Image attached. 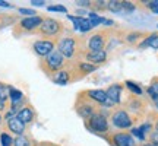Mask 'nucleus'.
Here are the masks:
<instances>
[{
    "mask_svg": "<svg viewBox=\"0 0 158 146\" xmlns=\"http://www.w3.org/2000/svg\"><path fill=\"white\" fill-rule=\"evenodd\" d=\"M85 126L86 129L92 132V133H97V135L106 136L110 133V123H108V118L107 116L101 111H97L94 116H91L88 120H85Z\"/></svg>",
    "mask_w": 158,
    "mask_h": 146,
    "instance_id": "nucleus-1",
    "label": "nucleus"
},
{
    "mask_svg": "<svg viewBox=\"0 0 158 146\" xmlns=\"http://www.w3.org/2000/svg\"><path fill=\"white\" fill-rule=\"evenodd\" d=\"M110 123L116 129H132L133 127V118L129 112L123 108H117L110 116Z\"/></svg>",
    "mask_w": 158,
    "mask_h": 146,
    "instance_id": "nucleus-2",
    "label": "nucleus"
},
{
    "mask_svg": "<svg viewBox=\"0 0 158 146\" xmlns=\"http://www.w3.org/2000/svg\"><path fill=\"white\" fill-rule=\"evenodd\" d=\"M64 64H66L64 57H63L57 50H54L53 53H50L47 57H44V60H43V63H41V66H43V69L45 70V73L59 72V70H62L63 69Z\"/></svg>",
    "mask_w": 158,
    "mask_h": 146,
    "instance_id": "nucleus-3",
    "label": "nucleus"
},
{
    "mask_svg": "<svg viewBox=\"0 0 158 146\" xmlns=\"http://www.w3.org/2000/svg\"><path fill=\"white\" fill-rule=\"evenodd\" d=\"M38 31L47 37H56L63 32V25L60 21H57L54 18H43V22L40 25Z\"/></svg>",
    "mask_w": 158,
    "mask_h": 146,
    "instance_id": "nucleus-4",
    "label": "nucleus"
},
{
    "mask_svg": "<svg viewBox=\"0 0 158 146\" xmlns=\"http://www.w3.org/2000/svg\"><path fill=\"white\" fill-rule=\"evenodd\" d=\"M76 45H78V39L73 37H63L59 39L56 45V50L62 54L64 59H72L76 54Z\"/></svg>",
    "mask_w": 158,
    "mask_h": 146,
    "instance_id": "nucleus-5",
    "label": "nucleus"
},
{
    "mask_svg": "<svg viewBox=\"0 0 158 146\" xmlns=\"http://www.w3.org/2000/svg\"><path fill=\"white\" fill-rule=\"evenodd\" d=\"M76 112H78L84 120H88L91 116H94V114L97 112L95 104H94L92 101H89L82 92L79 94L78 99H76Z\"/></svg>",
    "mask_w": 158,
    "mask_h": 146,
    "instance_id": "nucleus-6",
    "label": "nucleus"
},
{
    "mask_svg": "<svg viewBox=\"0 0 158 146\" xmlns=\"http://www.w3.org/2000/svg\"><path fill=\"white\" fill-rule=\"evenodd\" d=\"M108 35V31L104 29V31H98L95 34H92L86 41V50L88 51H101L106 48L107 45V41L110 37Z\"/></svg>",
    "mask_w": 158,
    "mask_h": 146,
    "instance_id": "nucleus-7",
    "label": "nucleus"
},
{
    "mask_svg": "<svg viewBox=\"0 0 158 146\" xmlns=\"http://www.w3.org/2000/svg\"><path fill=\"white\" fill-rule=\"evenodd\" d=\"M106 139L110 142L111 146H135V140L130 133L124 132H116V133H108Z\"/></svg>",
    "mask_w": 158,
    "mask_h": 146,
    "instance_id": "nucleus-8",
    "label": "nucleus"
},
{
    "mask_svg": "<svg viewBox=\"0 0 158 146\" xmlns=\"http://www.w3.org/2000/svg\"><path fill=\"white\" fill-rule=\"evenodd\" d=\"M32 48H34L35 54H38L40 57H47L50 53L56 50V44L51 39H38L34 43Z\"/></svg>",
    "mask_w": 158,
    "mask_h": 146,
    "instance_id": "nucleus-9",
    "label": "nucleus"
},
{
    "mask_svg": "<svg viewBox=\"0 0 158 146\" xmlns=\"http://www.w3.org/2000/svg\"><path fill=\"white\" fill-rule=\"evenodd\" d=\"M85 62L86 63H91L94 66H100L102 63L107 62V51L106 50H101V51H85Z\"/></svg>",
    "mask_w": 158,
    "mask_h": 146,
    "instance_id": "nucleus-10",
    "label": "nucleus"
},
{
    "mask_svg": "<svg viewBox=\"0 0 158 146\" xmlns=\"http://www.w3.org/2000/svg\"><path fill=\"white\" fill-rule=\"evenodd\" d=\"M43 22V18L38 16V15H35V16H28V18H23L21 22L18 23V26L19 29H22V31H34V29H38L40 25Z\"/></svg>",
    "mask_w": 158,
    "mask_h": 146,
    "instance_id": "nucleus-11",
    "label": "nucleus"
},
{
    "mask_svg": "<svg viewBox=\"0 0 158 146\" xmlns=\"http://www.w3.org/2000/svg\"><path fill=\"white\" fill-rule=\"evenodd\" d=\"M84 94L89 101H92L94 104H100L102 105L104 102L107 101V94L104 89H88V91H82Z\"/></svg>",
    "mask_w": 158,
    "mask_h": 146,
    "instance_id": "nucleus-12",
    "label": "nucleus"
},
{
    "mask_svg": "<svg viewBox=\"0 0 158 146\" xmlns=\"http://www.w3.org/2000/svg\"><path fill=\"white\" fill-rule=\"evenodd\" d=\"M122 91H123V86L120 83H113L110 85L107 89H106V94H107V98L113 102L114 105H117L122 102Z\"/></svg>",
    "mask_w": 158,
    "mask_h": 146,
    "instance_id": "nucleus-13",
    "label": "nucleus"
},
{
    "mask_svg": "<svg viewBox=\"0 0 158 146\" xmlns=\"http://www.w3.org/2000/svg\"><path fill=\"white\" fill-rule=\"evenodd\" d=\"M69 19L73 22L75 28L81 31V32H88L91 29L94 28V25L89 22V19L88 18H84V16H72V15H69Z\"/></svg>",
    "mask_w": 158,
    "mask_h": 146,
    "instance_id": "nucleus-14",
    "label": "nucleus"
},
{
    "mask_svg": "<svg viewBox=\"0 0 158 146\" xmlns=\"http://www.w3.org/2000/svg\"><path fill=\"white\" fill-rule=\"evenodd\" d=\"M51 79H53V82L57 85H68L70 80H73L75 76L72 75V70L62 69V70H59V72L54 73V75L51 76Z\"/></svg>",
    "mask_w": 158,
    "mask_h": 146,
    "instance_id": "nucleus-15",
    "label": "nucleus"
},
{
    "mask_svg": "<svg viewBox=\"0 0 158 146\" xmlns=\"http://www.w3.org/2000/svg\"><path fill=\"white\" fill-rule=\"evenodd\" d=\"M7 127H9V130H10L12 133H15L16 136H22L25 133V124L16 116L12 117L10 120H7Z\"/></svg>",
    "mask_w": 158,
    "mask_h": 146,
    "instance_id": "nucleus-16",
    "label": "nucleus"
},
{
    "mask_svg": "<svg viewBox=\"0 0 158 146\" xmlns=\"http://www.w3.org/2000/svg\"><path fill=\"white\" fill-rule=\"evenodd\" d=\"M16 117L19 118L23 124H29L35 118V111L31 107H23V108H21V110L18 111Z\"/></svg>",
    "mask_w": 158,
    "mask_h": 146,
    "instance_id": "nucleus-17",
    "label": "nucleus"
},
{
    "mask_svg": "<svg viewBox=\"0 0 158 146\" xmlns=\"http://www.w3.org/2000/svg\"><path fill=\"white\" fill-rule=\"evenodd\" d=\"M147 47L152 48V50H158V32L149 34L148 37H145V39L139 44V48H141V50L147 48Z\"/></svg>",
    "mask_w": 158,
    "mask_h": 146,
    "instance_id": "nucleus-18",
    "label": "nucleus"
},
{
    "mask_svg": "<svg viewBox=\"0 0 158 146\" xmlns=\"http://www.w3.org/2000/svg\"><path fill=\"white\" fill-rule=\"evenodd\" d=\"M75 66H76V72H79V78L86 76V75H89V73L95 72L97 67H98V66H94V64L86 63V62H79V63H76Z\"/></svg>",
    "mask_w": 158,
    "mask_h": 146,
    "instance_id": "nucleus-19",
    "label": "nucleus"
},
{
    "mask_svg": "<svg viewBox=\"0 0 158 146\" xmlns=\"http://www.w3.org/2000/svg\"><path fill=\"white\" fill-rule=\"evenodd\" d=\"M106 9L110 12H113V13H122V12H123V7H122V2H120V0H110V2H107Z\"/></svg>",
    "mask_w": 158,
    "mask_h": 146,
    "instance_id": "nucleus-20",
    "label": "nucleus"
},
{
    "mask_svg": "<svg viewBox=\"0 0 158 146\" xmlns=\"http://www.w3.org/2000/svg\"><path fill=\"white\" fill-rule=\"evenodd\" d=\"M147 92H148V95H149V98H151V99L158 98V78H154L152 79L151 85L147 88Z\"/></svg>",
    "mask_w": 158,
    "mask_h": 146,
    "instance_id": "nucleus-21",
    "label": "nucleus"
},
{
    "mask_svg": "<svg viewBox=\"0 0 158 146\" xmlns=\"http://www.w3.org/2000/svg\"><path fill=\"white\" fill-rule=\"evenodd\" d=\"M13 146H32V142L29 139L28 136H16L15 139H13Z\"/></svg>",
    "mask_w": 158,
    "mask_h": 146,
    "instance_id": "nucleus-22",
    "label": "nucleus"
},
{
    "mask_svg": "<svg viewBox=\"0 0 158 146\" xmlns=\"http://www.w3.org/2000/svg\"><path fill=\"white\" fill-rule=\"evenodd\" d=\"M124 83H126V88H127V89H129L130 92H132V94H133L135 96L142 95V88H141V86H139L138 83L132 82V80H126Z\"/></svg>",
    "mask_w": 158,
    "mask_h": 146,
    "instance_id": "nucleus-23",
    "label": "nucleus"
},
{
    "mask_svg": "<svg viewBox=\"0 0 158 146\" xmlns=\"http://www.w3.org/2000/svg\"><path fill=\"white\" fill-rule=\"evenodd\" d=\"M141 37H142L141 32H129V34L124 37V41L127 44H135V43H138L141 39Z\"/></svg>",
    "mask_w": 158,
    "mask_h": 146,
    "instance_id": "nucleus-24",
    "label": "nucleus"
},
{
    "mask_svg": "<svg viewBox=\"0 0 158 146\" xmlns=\"http://www.w3.org/2000/svg\"><path fill=\"white\" fill-rule=\"evenodd\" d=\"M0 145L2 146H12L13 145L12 136L7 135V133H2V135H0Z\"/></svg>",
    "mask_w": 158,
    "mask_h": 146,
    "instance_id": "nucleus-25",
    "label": "nucleus"
},
{
    "mask_svg": "<svg viewBox=\"0 0 158 146\" xmlns=\"http://www.w3.org/2000/svg\"><path fill=\"white\" fill-rule=\"evenodd\" d=\"M122 7L124 13H133L136 10V5H133L132 2H122Z\"/></svg>",
    "mask_w": 158,
    "mask_h": 146,
    "instance_id": "nucleus-26",
    "label": "nucleus"
},
{
    "mask_svg": "<svg viewBox=\"0 0 158 146\" xmlns=\"http://www.w3.org/2000/svg\"><path fill=\"white\" fill-rule=\"evenodd\" d=\"M130 135L135 136L136 139H139L141 142H145V139H147V136H145L141 130H139V127H132V130H130Z\"/></svg>",
    "mask_w": 158,
    "mask_h": 146,
    "instance_id": "nucleus-27",
    "label": "nucleus"
},
{
    "mask_svg": "<svg viewBox=\"0 0 158 146\" xmlns=\"http://www.w3.org/2000/svg\"><path fill=\"white\" fill-rule=\"evenodd\" d=\"M143 5L147 6V7L152 12V13L158 15V0H152V2H143Z\"/></svg>",
    "mask_w": 158,
    "mask_h": 146,
    "instance_id": "nucleus-28",
    "label": "nucleus"
},
{
    "mask_svg": "<svg viewBox=\"0 0 158 146\" xmlns=\"http://www.w3.org/2000/svg\"><path fill=\"white\" fill-rule=\"evenodd\" d=\"M9 98V86H6L5 83H0V99L6 101Z\"/></svg>",
    "mask_w": 158,
    "mask_h": 146,
    "instance_id": "nucleus-29",
    "label": "nucleus"
},
{
    "mask_svg": "<svg viewBox=\"0 0 158 146\" xmlns=\"http://www.w3.org/2000/svg\"><path fill=\"white\" fill-rule=\"evenodd\" d=\"M107 6V2H91V7L97 10H104Z\"/></svg>",
    "mask_w": 158,
    "mask_h": 146,
    "instance_id": "nucleus-30",
    "label": "nucleus"
},
{
    "mask_svg": "<svg viewBox=\"0 0 158 146\" xmlns=\"http://www.w3.org/2000/svg\"><path fill=\"white\" fill-rule=\"evenodd\" d=\"M48 10L50 12H62V13H68V9L62 5H51L48 6Z\"/></svg>",
    "mask_w": 158,
    "mask_h": 146,
    "instance_id": "nucleus-31",
    "label": "nucleus"
},
{
    "mask_svg": "<svg viewBox=\"0 0 158 146\" xmlns=\"http://www.w3.org/2000/svg\"><path fill=\"white\" fill-rule=\"evenodd\" d=\"M19 13L27 15V18L28 16H35V10H32V9H27V7H19Z\"/></svg>",
    "mask_w": 158,
    "mask_h": 146,
    "instance_id": "nucleus-32",
    "label": "nucleus"
},
{
    "mask_svg": "<svg viewBox=\"0 0 158 146\" xmlns=\"http://www.w3.org/2000/svg\"><path fill=\"white\" fill-rule=\"evenodd\" d=\"M139 130H141L143 135H147L148 132H151L152 130V124L151 123H145V124H142V126H139Z\"/></svg>",
    "mask_w": 158,
    "mask_h": 146,
    "instance_id": "nucleus-33",
    "label": "nucleus"
},
{
    "mask_svg": "<svg viewBox=\"0 0 158 146\" xmlns=\"http://www.w3.org/2000/svg\"><path fill=\"white\" fill-rule=\"evenodd\" d=\"M149 143H152V145H155V146H158V132H151V136H149Z\"/></svg>",
    "mask_w": 158,
    "mask_h": 146,
    "instance_id": "nucleus-34",
    "label": "nucleus"
},
{
    "mask_svg": "<svg viewBox=\"0 0 158 146\" xmlns=\"http://www.w3.org/2000/svg\"><path fill=\"white\" fill-rule=\"evenodd\" d=\"M78 6H81V7H91V2H88V0H81V2H78Z\"/></svg>",
    "mask_w": 158,
    "mask_h": 146,
    "instance_id": "nucleus-35",
    "label": "nucleus"
},
{
    "mask_svg": "<svg viewBox=\"0 0 158 146\" xmlns=\"http://www.w3.org/2000/svg\"><path fill=\"white\" fill-rule=\"evenodd\" d=\"M31 5H34V6H44V2H43V0H32V2H31Z\"/></svg>",
    "mask_w": 158,
    "mask_h": 146,
    "instance_id": "nucleus-36",
    "label": "nucleus"
},
{
    "mask_svg": "<svg viewBox=\"0 0 158 146\" xmlns=\"http://www.w3.org/2000/svg\"><path fill=\"white\" fill-rule=\"evenodd\" d=\"M6 108V101H3V99H0V111H3Z\"/></svg>",
    "mask_w": 158,
    "mask_h": 146,
    "instance_id": "nucleus-37",
    "label": "nucleus"
},
{
    "mask_svg": "<svg viewBox=\"0 0 158 146\" xmlns=\"http://www.w3.org/2000/svg\"><path fill=\"white\" fill-rule=\"evenodd\" d=\"M0 6H3V7H10V5L6 3V2H3V0H0Z\"/></svg>",
    "mask_w": 158,
    "mask_h": 146,
    "instance_id": "nucleus-38",
    "label": "nucleus"
},
{
    "mask_svg": "<svg viewBox=\"0 0 158 146\" xmlns=\"http://www.w3.org/2000/svg\"><path fill=\"white\" fill-rule=\"evenodd\" d=\"M154 130H155V132H158V120L155 121V124H154Z\"/></svg>",
    "mask_w": 158,
    "mask_h": 146,
    "instance_id": "nucleus-39",
    "label": "nucleus"
},
{
    "mask_svg": "<svg viewBox=\"0 0 158 146\" xmlns=\"http://www.w3.org/2000/svg\"><path fill=\"white\" fill-rule=\"evenodd\" d=\"M152 101H154V104H155V108L158 110V98H155V99H152Z\"/></svg>",
    "mask_w": 158,
    "mask_h": 146,
    "instance_id": "nucleus-40",
    "label": "nucleus"
},
{
    "mask_svg": "<svg viewBox=\"0 0 158 146\" xmlns=\"http://www.w3.org/2000/svg\"><path fill=\"white\" fill-rule=\"evenodd\" d=\"M142 146H155V145H152V143H143Z\"/></svg>",
    "mask_w": 158,
    "mask_h": 146,
    "instance_id": "nucleus-41",
    "label": "nucleus"
},
{
    "mask_svg": "<svg viewBox=\"0 0 158 146\" xmlns=\"http://www.w3.org/2000/svg\"><path fill=\"white\" fill-rule=\"evenodd\" d=\"M2 121H3V117H2V114H0V126H2Z\"/></svg>",
    "mask_w": 158,
    "mask_h": 146,
    "instance_id": "nucleus-42",
    "label": "nucleus"
},
{
    "mask_svg": "<svg viewBox=\"0 0 158 146\" xmlns=\"http://www.w3.org/2000/svg\"><path fill=\"white\" fill-rule=\"evenodd\" d=\"M51 146H57V145H51Z\"/></svg>",
    "mask_w": 158,
    "mask_h": 146,
    "instance_id": "nucleus-43",
    "label": "nucleus"
},
{
    "mask_svg": "<svg viewBox=\"0 0 158 146\" xmlns=\"http://www.w3.org/2000/svg\"><path fill=\"white\" fill-rule=\"evenodd\" d=\"M157 26H158V25H157Z\"/></svg>",
    "mask_w": 158,
    "mask_h": 146,
    "instance_id": "nucleus-44",
    "label": "nucleus"
}]
</instances>
